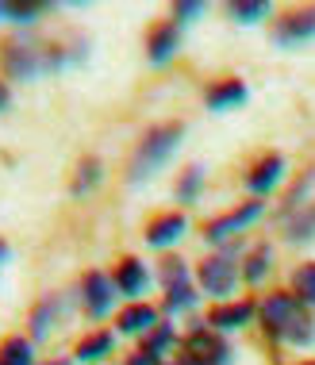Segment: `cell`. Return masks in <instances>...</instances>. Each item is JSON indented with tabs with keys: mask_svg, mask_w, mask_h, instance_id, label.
<instances>
[{
	"mask_svg": "<svg viewBox=\"0 0 315 365\" xmlns=\"http://www.w3.org/2000/svg\"><path fill=\"white\" fill-rule=\"evenodd\" d=\"M54 319H58V300H43L31 315V334L35 339H46L51 327H54Z\"/></svg>",
	"mask_w": 315,
	"mask_h": 365,
	"instance_id": "cell-18",
	"label": "cell"
},
{
	"mask_svg": "<svg viewBox=\"0 0 315 365\" xmlns=\"http://www.w3.org/2000/svg\"><path fill=\"white\" fill-rule=\"evenodd\" d=\"M115 277H108V273H88L85 284H81V300H85V312L93 315V319H104L108 312H112L115 304Z\"/></svg>",
	"mask_w": 315,
	"mask_h": 365,
	"instance_id": "cell-5",
	"label": "cell"
},
{
	"mask_svg": "<svg viewBox=\"0 0 315 365\" xmlns=\"http://www.w3.org/2000/svg\"><path fill=\"white\" fill-rule=\"evenodd\" d=\"M8 101H12V93H8V85L0 81V112H4V108H8Z\"/></svg>",
	"mask_w": 315,
	"mask_h": 365,
	"instance_id": "cell-28",
	"label": "cell"
},
{
	"mask_svg": "<svg viewBox=\"0 0 315 365\" xmlns=\"http://www.w3.org/2000/svg\"><path fill=\"white\" fill-rule=\"evenodd\" d=\"M262 319H265V327H269V334H277L281 342H289V346H311L315 342L311 315L304 312V304L296 300V296H289V292L265 296Z\"/></svg>",
	"mask_w": 315,
	"mask_h": 365,
	"instance_id": "cell-1",
	"label": "cell"
},
{
	"mask_svg": "<svg viewBox=\"0 0 315 365\" xmlns=\"http://www.w3.org/2000/svg\"><path fill=\"white\" fill-rule=\"evenodd\" d=\"M265 273H269V250L262 246V250H254V254H250V262H246V281L258 284Z\"/></svg>",
	"mask_w": 315,
	"mask_h": 365,
	"instance_id": "cell-23",
	"label": "cell"
},
{
	"mask_svg": "<svg viewBox=\"0 0 315 365\" xmlns=\"http://www.w3.org/2000/svg\"><path fill=\"white\" fill-rule=\"evenodd\" d=\"M231 16L239 19V24H258L262 16H269V4H258V0H250V4H231Z\"/></svg>",
	"mask_w": 315,
	"mask_h": 365,
	"instance_id": "cell-22",
	"label": "cell"
},
{
	"mask_svg": "<svg viewBox=\"0 0 315 365\" xmlns=\"http://www.w3.org/2000/svg\"><path fill=\"white\" fill-rule=\"evenodd\" d=\"M250 315H254V304H220L212 315H208V323L215 331H234V327H246L250 323Z\"/></svg>",
	"mask_w": 315,
	"mask_h": 365,
	"instance_id": "cell-11",
	"label": "cell"
},
{
	"mask_svg": "<svg viewBox=\"0 0 315 365\" xmlns=\"http://www.w3.org/2000/svg\"><path fill=\"white\" fill-rule=\"evenodd\" d=\"M58 66H66V58L54 51H43V46H31V43L4 46V73L16 77V81H31V77L46 73V70H58Z\"/></svg>",
	"mask_w": 315,
	"mask_h": 365,
	"instance_id": "cell-3",
	"label": "cell"
},
{
	"mask_svg": "<svg viewBox=\"0 0 315 365\" xmlns=\"http://www.w3.org/2000/svg\"><path fill=\"white\" fill-rule=\"evenodd\" d=\"M108 350H112V331H96V334H88L81 346H77V358H81V361H96V358H104Z\"/></svg>",
	"mask_w": 315,
	"mask_h": 365,
	"instance_id": "cell-17",
	"label": "cell"
},
{
	"mask_svg": "<svg viewBox=\"0 0 315 365\" xmlns=\"http://www.w3.org/2000/svg\"><path fill=\"white\" fill-rule=\"evenodd\" d=\"M242 101H246V85L242 81H223V85H215L208 93V108H212V112H223V108H234Z\"/></svg>",
	"mask_w": 315,
	"mask_h": 365,
	"instance_id": "cell-15",
	"label": "cell"
},
{
	"mask_svg": "<svg viewBox=\"0 0 315 365\" xmlns=\"http://www.w3.org/2000/svg\"><path fill=\"white\" fill-rule=\"evenodd\" d=\"M162 277H165V312L177 315L181 308H192L196 296H192V289H189V273H185V262H165Z\"/></svg>",
	"mask_w": 315,
	"mask_h": 365,
	"instance_id": "cell-6",
	"label": "cell"
},
{
	"mask_svg": "<svg viewBox=\"0 0 315 365\" xmlns=\"http://www.w3.org/2000/svg\"><path fill=\"white\" fill-rule=\"evenodd\" d=\"M0 16H8V4H0Z\"/></svg>",
	"mask_w": 315,
	"mask_h": 365,
	"instance_id": "cell-30",
	"label": "cell"
},
{
	"mask_svg": "<svg viewBox=\"0 0 315 365\" xmlns=\"http://www.w3.org/2000/svg\"><path fill=\"white\" fill-rule=\"evenodd\" d=\"M185 227H189V220H185L181 212H165V215H158V220L146 227V242L150 246H170V242H177L185 235Z\"/></svg>",
	"mask_w": 315,
	"mask_h": 365,
	"instance_id": "cell-8",
	"label": "cell"
},
{
	"mask_svg": "<svg viewBox=\"0 0 315 365\" xmlns=\"http://www.w3.org/2000/svg\"><path fill=\"white\" fill-rule=\"evenodd\" d=\"M311 35H315V8L289 16V19H284V24L277 27V43H281V46L300 43V38H311Z\"/></svg>",
	"mask_w": 315,
	"mask_h": 365,
	"instance_id": "cell-12",
	"label": "cell"
},
{
	"mask_svg": "<svg viewBox=\"0 0 315 365\" xmlns=\"http://www.w3.org/2000/svg\"><path fill=\"white\" fill-rule=\"evenodd\" d=\"M262 215V204L254 200V204H242L239 212H227V215H220L215 223H208V235L204 239H212V242H223V239H231V235H239L246 223H254Z\"/></svg>",
	"mask_w": 315,
	"mask_h": 365,
	"instance_id": "cell-7",
	"label": "cell"
},
{
	"mask_svg": "<svg viewBox=\"0 0 315 365\" xmlns=\"http://www.w3.org/2000/svg\"><path fill=\"white\" fill-rule=\"evenodd\" d=\"M54 365H70V361H54Z\"/></svg>",
	"mask_w": 315,
	"mask_h": 365,
	"instance_id": "cell-31",
	"label": "cell"
},
{
	"mask_svg": "<svg viewBox=\"0 0 315 365\" xmlns=\"http://www.w3.org/2000/svg\"><path fill=\"white\" fill-rule=\"evenodd\" d=\"M46 12V4H8V19L12 24H35Z\"/></svg>",
	"mask_w": 315,
	"mask_h": 365,
	"instance_id": "cell-25",
	"label": "cell"
},
{
	"mask_svg": "<svg viewBox=\"0 0 315 365\" xmlns=\"http://www.w3.org/2000/svg\"><path fill=\"white\" fill-rule=\"evenodd\" d=\"M120 331L123 334H150L158 331V312L146 308V304H131L127 312H120Z\"/></svg>",
	"mask_w": 315,
	"mask_h": 365,
	"instance_id": "cell-10",
	"label": "cell"
},
{
	"mask_svg": "<svg viewBox=\"0 0 315 365\" xmlns=\"http://www.w3.org/2000/svg\"><path fill=\"white\" fill-rule=\"evenodd\" d=\"M127 365H165V358H162V354H158V350H150V346H143V350L135 354V358L127 361Z\"/></svg>",
	"mask_w": 315,
	"mask_h": 365,
	"instance_id": "cell-26",
	"label": "cell"
},
{
	"mask_svg": "<svg viewBox=\"0 0 315 365\" xmlns=\"http://www.w3.org/2000/svg\"><path fill=\"white\" fill-rule=\"evenodd\" d=\"M0 365H35V350H31V339H8L0 346Z\"/></svg>",
	"mask_w": 315,
	"mask_h": 365,
	"instance_id": "cell-16",
	"label": "cell"
},
{
	"mask_svg": "<svg viewBox=\"0 0 315 365\" xmlns=\"http://www.w3.org/2000/svg\"><path fill=\"white\" fill-rule=\"evenodd\" d=\"M289 239H296V242H308L311 235H315V208L311 212H300L296 220H292V227H289Z\"/></svg>",
	"mask_w": 315,
	"mask_h": 365,
	"instance_id": "cell-24",
	"label": "cell"
},
{
	"mask_svg": "<svg viewBox=\"0 0 315 365\" xmlns=\"http://www.w3.org/2000/svg\"><path fill=\"white\" fill-rule=\"evenodd\" d=\"M96 181H100V162H96V158H88V162H81V170H77L73 192H88Z\"/></svg>",
	"mask_w": 315,
	"mask_h": 365,
	"instance_id": "cell-20",
	"label": "cell"
},
{
	"mask_svg": "<svg viewBox=\"0 0 315 365\" xmlns=\"http://www.w3.org/2000/svg\"><path fill=\"white\" fill-rule=\"evenodd\" d=\"M200 181H204V170H200V165L185 170L181 185H177V196H181V200H196V192H200Z\"/></svg>",
	"mask_w": 315,
	"mask_h": 365,
	"instance_id": "cell-21",
	"label": "cell"
},
{
	"mask_svg": "<svg viewBox=\"0 0 315 365\" xmlns=\"http://www.w3.org/2000/svg\"><path fill=\"white\" fill-rule=\"evenodd\" d=\"M8 258H12V246H8V242H0V265H4Z\"/></svg>",
	"mask_w": 315,
	"mask_h": 365,
	"instance_id": "cell-29",
	"label": "cell"
},
{
	"mask_svg": "<svg viewBox=\"0 0 315 365\" xmlns=\"http://www.w3.org/2000/svg\"><path fill=\"white\" fill-rule=\"evenodd\" d=\"M281 173H284V158L269 154V158H265V162H258V170L250 173V189L258 192V196H262V192H269L273 185L281 181Z\"/></svg>",
	"mask_w": 315,
	"mask_h": 365,
	"instance_id": "cell-14",
	"label": "cell"
},
{
	"mask_svg": "<svg viewBox=\"0 0 315 365\" xmlns=\"http://www.w3.org/2000/svg\"><path fill=\"white\" fill-rule=\"evenodd\" d=\"M308 365H315V361H308Z\"/></svg>",
	"mask_w": 315,
	"mask_h": 365,
	"instance_id": "cell-32",
	"label": "cell"
},
{
	"mask_svg": "<svg viewBox=\"0 0 315 365\" xmlns=\"http://www.w3.org/2000/svg\"><path fill=\"white\" fill-rule=\"evenodd\" d=\"M177 143H181V127H177V123H165V127H154V131H146L143 143L135 146V154H131V165H127V181L139 185V181H146V177H154V173L173 158Z\"/></svg>",
	"mask_w": 315,
	"mask_h": 365,
	"instance_id": "cell-2",
	"label": "cell"
},
{
	"mask_svg": "<svg viewBox=\"0 0 315 365\" xmlns=\"http://www.w3.org/2000/svg\"><path fill=\"white\" fill-rule=\"evenodd\" d=\"M196 277H200V289L208 296H231L234 292V277H239L234 250L215 254V258H204V265L196 269Z\"/></svg>",
	"mask_w": 315,
	"mask_h": 365,
	"instance_id": "cell-4",
	"label": "cell"
},
{
	"mask_svg": "<svg viewBox=\"0 0 315 365\" xmlns=\"http://www.w3.org/2000/svg\"><path fill=\"white\" fill-rule=\"evenodd\" d=\"M192 16H204V4H177V8H173V19H177V24H189Z\"/></svg>",
	"mask_w": 315,
	"mask_h": 365,
	"instance_id": "cell-27",
	"label": "cell"
},
{
	"mask_svg": "<svg viewBox=\"0 0 315 365\" xmlns=\"http://www.w3.org/2000/svg\"><path fill=\"white\" fill-rule=\"evenodd\" d=\"M292 289H296V300L300 304H315V262L311 265H300L292 273Z\"/></svg>",
	"mask_w": 315,
	"mask_h": 365,
	"instance_id": "cell-19",
	"label": "cell"
},
{
	"mask_svg": "<svg viewBox=\"0 0 315 365\" xmlns=\"http://www.w3.org/2000/svg\"><path fill=\"white\" fill-rule=\"evenodd\" d=\"M146 281H150V273H146V265L139 258H127L120 269H115V289L123 296H139L146 289Z\"/></svg>",
	"mask_w": 315,
	"mask_h": 365,
	"instance_id": "cell-13",
	"label": "cell"
},
{
	"mask_svg": "<svg viewBox=\"0 0 315 365\" xmlns=\"http://www.w3.org/2000/svg\"><path fill=\"white\" fill-rule=\"evenodd\" d=\"M146 51H150V62L154 66H162V62H170V58L177 54V24L170 19V24H158L150 38H146Z\"/></svg>",
	"mask_w": 315,
	"mask_h": 365,
	"instance_id": "cell-9",
	"label": "cell"
}]
</instances>
